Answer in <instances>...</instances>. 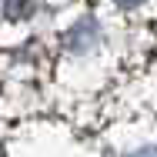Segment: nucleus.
Here are the masks:
<instances>
[{"mask_svg":"<svg viewBox=\"0 0 157 157\" xmlns=\"http://www.w3.org/2000/svg\"><path fill=\"white\" fill-rule=\"evenodd\" d=\"M121 7H134V3H140V0H117Z\"/></svg>","mask_w":157,"mask_h":157,"instance_id":"nucleus-1","label":"nucleus"},{"mask_svg":"<svg viewBox=\"0 0 157 157\" xmlns=\"http://www.w3.org/2000/svg\"><path fill=\"white\" fill-rule=\"evenodd\" d=\"M137 157H157V151H144V154H137Z\"/></svg>","mask_w":157,"mask_h":157,"instance_id":"nucleus-2","label":"nucleus"}]
</instances>
